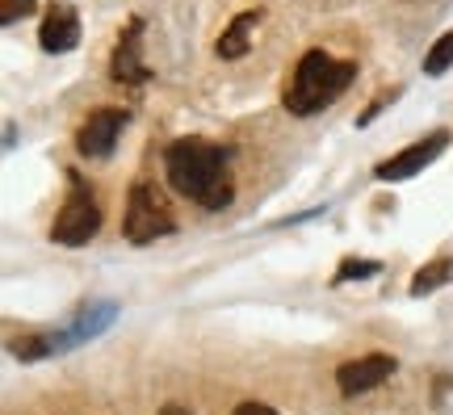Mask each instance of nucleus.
I'll return each mask as SVG.
<instances>
[{
  "mask_svg": "<svg viewBox=\"0 0 453 415\" xmlns=\"http://www.w3.org/2000/svg\"><path fill=\"white\" fill-rule=\"evenodd\" d=\"M399 369V361L395 357H387V352H365V357H357V361H344V365L336 369V386L340 395H365V390H373V386H382Z\"/></svg>",
  "mask_w": 453,
  "mask_h": 415,
  "instance_id": "8",
  "label": "nucleus"
},
{
  "mask_svg": "<svg viewBox=\"0 0 453 415\" xmlns=\"http://www.w3.org/2000/svg\"><path fill=\"white\" fill-rule=\"evenodd\" d=\"M357 76V64L349 59H336L327 50H307L290 72V84L281 93V105L294 113V118H311V113L327 110Z\"/></svg>",
  "mask_w": 453,
  "mask_h": 415,
  "instance_id": "2",
  "label": "nucleus"
},
{
  "mask_svg": "<svg viewBox=\"0 0 453 415\" xmlns=\"http://www.w3.org/2000/svg\"><path fill=\"white\" fill-rule=\"evenodd\" d=\"M127 110H118V105H101L97 113H88V122L81 127L76 134V151L88 156V160H101V156H110L113 143H118V134L127 127Z\"/></svg>",
  "mask_w": 453,
  "mask_h": 415,
  "instance_id": "6",
  "label": "nucleus"
},
{
  "mask_svg": "<svg viewBox=\"0 0 453 415\" xmlns=\"http://www.w3.org/2000/svg\"><path fill=\"white\" fill-rule=\"evenodd\" d=\"M34 13V0H4V4H0V21H4V26H13L17 17H30Z\"/></svg>",
  "mask_w": 453,
  "mask_h": 415,
  "instance_id": "16",
  "label": "nucleus"
},
{
  "mask_svg": "<svg viewBox=\"0 0 453 415\" xmlns=\"http://www.w3.org/2000/svg\"><path fill=\"white\" fill-rule=\"evenodd\" d=\"M177 231V219H173V210L164 202L160 193L151 189V185H130V197H127V214H122V235L130 243H156L164 235H173Z\"/></svg>",
  "mask_w": 453,
  "mask_h": 415,
  "instance_id": "4",
  "label": "nucleus"
},
{
  "mask_svg": "<svg viewBox=\"0 0 453 415\" xmlns=\"http://www.w3.org/2000/svg\"><path fill=\"white\" fill-rule=\"evenodd\" d=\"M110 76L118 84H147L151 81V67L143 64V21L130 17L127 30L118 34V47L110 59Z\"/></svg>",
  "mask_w": 453,
  "mask_h": 415,
  "instance_id": "7",
  "label": "nucleus"
},
{
  "mask_svg": "<svg viewBox=\"0 0 453 415\" xmlns=\"http://www.w3.org/2000/svg\"><path fill=\"white\" fill-rule=\"evenodd\" d=\"M449 67H453V30L441 34L437 42H433V50L424 55V76H441Z\"/></svg>",
  "mask_w": 453,
  "mask_h": 415,
  "instance_id": "13",
  "label": "nucleus"
},
{
  "mask_svg": "<svg viewBox=\"0 0 453 415\" xmlns=\"http://www.w3.org/2000/svg\"><path fill=\"white\" fill-rule=\"evenodd\" d=\"M445 281H453V256H441V260L424 265V269L411 277V298H424V294L441 289Z\"/></svg>",
  "mask_w": 453,
  "mask_h": 415,
  "instance_id": "12",
  "label": "nucleus"
},
{
  "mask_svg": "<svg viewBox=\"0 0 453 415\" xmlns=\"http://www.w3.org/2000/svg\"><path fill=\"white\" fill-rule=\"evenodd\" d=\"M160 415H189V411H185V407H177V403H168V407H164Z\"/></svg>",
  "mask_w": 453,
  "mask_h": 415,
  "instance_id": "18",
  "label": "nucleus"
},
{
  "mask_svg": "<svg viewBox=\"0 0 453 415\" xmlns=\"http://www.w3.org/2000/svg\"><path fill=\"white\" fill-rule=\"evenodd\" d=\"M113 315H118V306H113V303L84 306V315L76 319V327H72V332H64V335H55V352H59V349H72V344H81V340H93V335H101L113 323Z\"/></svg>",
  "mask_w": 453,
  "mask_h": 415,
  "instance_id": "10",
  "label": "nucleus"
},
{
  "mask_svg": "<svg viewBox=\"0 0 453 415\" xmlns=\"http://www.w3.org/2000/svg\"><path fill=\"white\" fill-rule=\"evenodd\" d=\"M38 42L47 55H67L81 42V13L72 4H50L47 17H42V30H38Z\"/></svg>",
  "mask_w": 453,
  "mask_h": 415,
  "instance_id": "9",
  "label": "nucleus"
},
{
  "mask_svg": "<svg viewBox=\"0 0 453 415\" xmlns=\"http://www.w3.org/2000/svg\"><path fill=\"white\" fill-rule=\"evenodd\" d=\"M260 26V9H243L231 26L223 30V38H219V59H243L248 55V47H252V30Z\"/></svg>",
  "mask_w": 453,
  "mask_h": 415,
  "instance_id": "11",
  "label": "nucleus"
},
{
  "mask_svg": "<svg viewBox=\"0 0 453 415\" xmlns=\"http://www.w3.org/2000/svg\"><path fill=\"white\" fill-rule=\"evenodd\" d=\"M445 147H449V130H433V134H424L420 143H411L407 151L382 160L378 168H373V176H378V181H387V185H395V181H411V176H420L428 164L437 160Z\"/></svg>",
  "mask_w": 453,
  "mask_h": 415,
  "instance_id": "5",
  "label": "nucleus"
},
{
  "mask_svg": "<svg viewBox=\"0 0 453 415\" xmlns=\"http://www.w3.org/2000/svg\"><path fill=\"white\" fill-rule=\"evenodd\" d=\"M101 231V202L93 185L84 176L67 173V197L59 214H55V227H50V240L64 243V248H84Z\"/></svg>",
  "mask_w": 453,
  "mask_h": 415,
  "instance_id": "3",
  "label": "nucleus"
},
{
  "mask_svg": "<svg viewBox=\"0 0 453 415\" xmlns=\"http://www.w3.org/2000/svg\"><path fill=\"white\" fill-rule=\"evenodd\" d=\"M231 415H277V411L269 407V403H240Z\"/></svg>",
  "mask_w": 453,
  "mask_h": 415,
  "instance_id": "17",
  "label": "nucleus"
},
{
  "mask_svg": "<svg viewBox=\"0 0 453 415\" xmlns=\"http://www.w3.org/2000/svg\"><path fill=\"white\" fill-rule=\"evenodd\" d=\"M55 352V335H26V340H13V357L21 361H38V357H47Z\"/></svg>",
  "mask_w": 453,
  "mask_h": 415,
  "instance_id": "14",
  "label": "nucleus"
},
{
  "mask_svg": "<svg viewBox=\"0 0 453 415\" xmlns=\"http://www.w3.org/2000/svg\"><path fill=\"white\" fill-rule=\"evenodd\" d=\"M378 269H382L378 260H353V256H349V260H344V265H340V269H336V281H353V277H370V273H378Z\"/></svg>",
  "mask_w": 453,
  "mask_h": 415,
  "instance_id": "15",
  "label": "nucleus"
},
{
  "mask_svg": "<svg viewBox=\"0 0 453 415\" xmlns=\"http://www.w3.org/2000/svg\"><path fill=\"white\" fill-rule=\"evenodd\" d=\"M164 173L168 185L197 202L202 210H226L235 197L231 185V151L211 139H177L164 151Z\"/></svg>",
  "mask_w": 453,
  "mask_h": 415,
  "instance_id": "1",
  "label": "nucleus"
}]
</instances>
